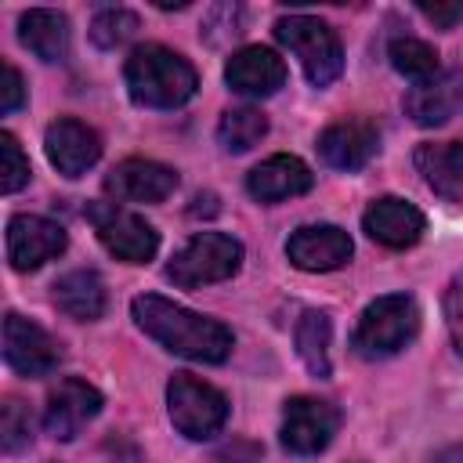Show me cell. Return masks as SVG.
<instances>
[{
	"mask_svg": "<svg viewBox=\"0 0 463 463\" xmlns=\"http://www.w3.org/2000/svg\"><path fill=\"white\" fill-rule=\"evenodd\" d=\"M134 311V322L156 340L163 344L170 354H181L188 362H224L232 354V329L217 318H206L199 311H188L166 297H156V293H141L134 297L130 304Z\"/></svg>",
	"mask_w": 463,
	"mask_h": 463,
	"instance_id": "6da1fadb",
	"label": "cell"
},
{
	"mask_svg": "<svg viewBox=\"0 0 463 463\" xmlns=\"http://www.w3.org/2000/svg\"><path fill=\"white\" fill-rule=\"evenodd\" d=\"M127 90L137 105L145 109H177L184 105L195 87L199 76L192 69V61L163 43H145L134 47L127 58Z\"/></svg>",
	"mask_w": 463,
	"mask_h": 463,
	"instance_id": "7a4b0ae2",
	"label": "cell"
},
{
	"mask_svg": "<svg viewBox=\"0 0 463 463\" xmlns=\"http://www.w3.org/2000/svg\"><path fill=\"white\" fill-rule=\"evenodd\" d=\"M416 333H420V304L409 293H387L362 311L351 333V347L362 358H391L405 344H412Z\"/></svg>",
	"mask_w": 463,
	"mask_h": 463,
	"instance_id": "3957f363",
	"label": "cell"
},
{
	"mask_svg": "<svg viewBox=\"0 0 463 463\" xmlns=\"http://www.w3.org/2000/svg\"><path fill=\"white\" fill-rule=\"evenodd\" d=\"M242 268V242L224 232H199L188 239L166 264V279L174 286L195 289L210 282H224Z\"/></svg>",
	"mask_w": 463,
	"mask_h": 463,
	"instance_id": "277c9868",
	"label": "cell"
},
{
	"mask_svg": "<svg viewBox=\"0 0 463 463\" xmlns=\"http://www.w3.org/2000/svg\"><path fill=\"white\" fill-rule=\"evenodd\" d=\"M275 36H279L282 47H289L297 54L304 76L315 87H329L340 76V69H344V47H340V36L333 33V25H326L322 18H311V14L279 18Z\"/></svg>",
	"mask_w": 463,
	"mask_h": 463,
	"instance_id": "5b68a950",
	"label": "cell"
},
{
	"mask_svg": "<svg viewBox=\"0 0 463 463\" xmlns=\"http://www.w3.org/2000/svg\"><path fill=\"white\" fill-rule=\"evenodd\" d=\"M166 412H170V423L177 427V434H184L192 441H206L224 430L228 398L192 373H174L166 383Z\"/></svg>",
	"mask_w": 463,
	"mask_h": 463,
	"instance_id": "8992f818",
	"label": "cell"
},
{
	"mask_svg": "<svg viewBox=\"0 0 463 463\" xmlns=\"http://www.w3.org/2000/svg\"><path fill=\"white\" fill-rule=\"evenodd\" d=\"M87 221L94 224L101 246H105L112 257L127 260V264H145V260H152L156 250H159L156 228H152L145 217H137L134 210H123V206H116V203H90V206H87Z\"/></svg>",
	"mask_w": 463,
	"mask_h": 463,
	"instance_id": "52a82bcc",
	"label": "cell"
},
{
	"mask_svg": "<svg viewBox=\"0 0 463 463\" xmlns=\"http://www.w3.org/2000/svg\"><path fill=\"white\" fill-rule=\"evenodd\" d=\"M340 430V412L322 398H289L282 409V445L293 456L322 452Z\"/></svg>",
	"mask_w": 463,
	"mask_h": 463,
	"instance_id": "ba28073f",
	"label": "cell"
},
{
	"mask_svg": "<svg viewBox=\"0 0 463 463\" xmlns=\"http://www.w3.org/2000/svg\"><path fill=\"white\" fill-rule=\"evenodd\" d=\"M4 358L22 376H51L61 362V347L43 326L11 311L4 318Z\"/></svg>",
	"mask_w": 463,
	"mask_h": 463,
	"instance_id": "9c48e42d",
	"label": "cell"
},
{
	"mask_svg": "<svg viewBox=\"0 0 463 463\" xmlns=\"http://www.w3.org/2000/svg\"><path fill=\"white\" fill-rule=\"evenodd\" d=\"M65 228L40 213H14L7 221V260L14 271H36L65 250Z\"/></svg>",
	"mask_w": 463,
	"mask_h": 463,
	"instance_id": "30bf717a",
	"label": "cell"
},
{
	"mask_svg": "<svg viewBox=\"0 0 463 463\" xmlns=\"http://www.w3.org/2000/svg\"><path fill=\"white\" fill-rule=\"evenodd\" d=\"M101 412V391L90 387L80 376L61 380L51 394H47V409H43V427L51 438L58 441H72L94 416Z\"/></svg>",
	"mask_w": 463,
	"mask_h": 463,
	"instance_id": "8fae6325",
	"label": "cell"
},
{
	"mask_svg": "<svg viewBox=\"0 0 463 463\" xmlns=\"http://www.w3.org/2000/svg\"><path fill=\"white\" fill-rule=\"evenodd\" d=\"M351 235L336 224H304L286 239V257L300 271H336L351 260Z\"/></svg>",
	"mask_w": 463,
	"mask_h": 463,
	"instance_id": "7c38bea8",
	"label": "cell"
},
{
	"mask_svg": "<svg viewBox=\"0 0 463 463\" xmlns=\"http://www.w3.org/2000/svg\"><path fill=\"white\" fill-rule=\"evenodd\" d=\"M43 148H47L51 166L61 177H80V174H87L101 159V137H98V130H90L80 119H58V123H51L47 127V137H43Z\"/></svg>",
	"mask_w": 463,
	"mask_h": 463,
	"instance_id": "4fadbf2b",
	"label": "cell"
},
{
	"mask_svg": "<svg viewBox=\"0 0 463 463\" xmlns=\"http://www.w3.org/2000/svg\"><path fill=\"white\" fill-rule=\"evenodd\" d=\"M362 228L373 242H380L387 250H409L420 242L427 221L412 203H405L398 195H383V199L369 203V210L362 213Z\"/></svg>",
	"mask_w": 463,
	"mask_h": 463,
	"instance_id": "5bb4252c",
	"label": "cell"
},
{
	"mask_svg": "<svg viewBox=\"0 0 463 463\" xmlns=\"http://www.w3.org/2000/svg\"><path fill=\"white\" fill-rule=\"evenodd\" d=\"M177 174L152 159H123L105 177V192L116 195V203H163L174 195Z\"/></svg>",
	"mask_w": 463,
	"mask_h": 463,
	"instance_id": "9a60e30c",
	"label": "cell"
},
{
	"mask_svg": "<svg viewBox=\"0 0 463 463\" xmlns=\"http://www.w3.org/2000/svg\"><path fill=\"white\" fill-rule=\"evenodd\" d=\"M380 148V134L369 119H340L318 134V156L333 170H362Z\"/></svg>",
	"mask_w": 463,
	"mask_h": 463,
	"instance_id": "2e32d148",
	"label": "cell"
},
{
	"mask_svg": "<svg viewBox=\"0 0 463 463\" xmlns=\"http://www.w3.org/2000/svg\"><path fill=\"white\" fill-rule=\"evenodd\" d=\"M224 83L246 98H271L286 83V61L271 47H242L228 58Z\"/></svg>",
	"mask_w": 463,
	"mask_h": 463,
	"instance_id": "e0dca14e",
	"label": "cell"
},
{
	"mask_svg": "<svg viewBox=\"0 0 463 463\" xmlns=\"http://www.w3.org/2000/svg\"><path fill=\"white\" fill-rule=\"evenodd\" d=\"M456 112H463V69L438 72L434 80L416 83L405 94V116L420 127H441Z\"/></svg>",
	"mask_w": 463,
	"mask_h": 463,
	"instance_id": "ac0fdd59",
	"label": "cell"
},
{
	"mask_svg": "<svg viewBox=\"0 0 463 463\" xmlns=\"http://www.w3.org/2000/svg\"><path fill=\"white\" fill-rule=\"evenodd\" d=\"M315 174L307 170L304 159L297 156H271L264 159L260 166L250 170L246 177V188L257 203H282V199H293V195H304L311 188Z\"/></svg>",
	"mask_w": 463,
	"mask_h": 463,
	"instance_id": "d6986e66",
	"label": "cell"
},
{
	"mask_svg": "<svg viewBox=\"0 0 463 463\" xmlns=\"http://www.w3.org/2000/svg\"><path fill=\"white\" fill-rule=\"evenodd\" d=\"M416 170L441 199H463V141H423L416 148Z\"/></svg>",
	"mask_w": 463,
	"mask_h": 463,
	"instance_id": "ffe728a7",
	"label": "cell"
},
{
	"mask_svg": "<svg viewBox=\"0 0 463 463\" xmlns=\"http://www.w3.org/2000/svg\"><path fill=\"white\" fill-rule=\"evenodd\" d=\"M18 40L40 61H61L69 54V18L51 7H33L18 18Z\"/></svg>",
	"mask_w": 463,
	"mask_h": 463,
	"instance_id": "44dd1931",
	"label": "cell"
},
{
	"mask_svg": "<svg viewBox=\"0 0 463 463\" xmlns=\"http://www.w3.org/2000/svg\"><path fill=\"white\" fill-rule=\"evenodd\" d=\"M54 304L76 322H94L105 315V282L90 268H76L54 282Z\"/></svg>",
	"mask_w": 463,
	"mask_h": 463,
	"instance_id": "7402d4cb",
	"label": "cell"
},
{
	"mask_svg": "<svg viewBox=\"0 0 463 463\" xmlns=\"http://www.w3.org/2000/svg\"><path fill=\"white\" fill-rule=\"evenodd\" d=\"M297 354L304 358V365L326 380L333 373V362H329V340H333V322L326 311H304L300 322H297Z\"/></svg>",
	"mask_w": 463,
	"mask_h": 463,
	"instance_id": "603a6c76",
	"label": "cell"
},
{
	"mask_svg": "<svg viewBox=\"0 0 463 463\" xmlns=\"http://www.w3.org/2000/svg\"><path fill=\"white\" fill-rule=\"evenodd\" d=\"M268 134V116L260 109H228L217 123V141L224 152H250L253 145H260V137Z\"/></svg>",
	"mask_w": 463,
	"mask_h": 463,
	"instance_id": "cb8c5ba5",
	"label": "cell"
},
{
	"mask_svg": "<svg viewBox=\"0 0 463 463\" xmlns=\"http://www.w3.org/2000/svg\"><path fill=\"white\" fill-rule=\"evenodd\" d=\"M387 58L412 83H427V80L438 76V51L430 43L416 40V36H394L387 43Z\"/></svg>",
	"mask_w": 463,
	"mask_h": 463,
	"instance_id": "d4e9b609",
	"label": "cell"
},
{
	"mask_svg": "<svg viewBox=\"0 0 463 463\" xmlns=\"http://www.w3.org/2000/svg\"><path fill=\"white\" fill-rule=\"evenodd\" d=\"M134 33H137V14L127 11V7H105V11H98L94 22H90V40H94L98 47H105V51L123 47Z\"/></svg>",
	"mask_w": 463,
	"mask_h": 463,
	"instance_id": "484cf974",
	"label": "cell"
},
{
	"mask_svg": "<svg viewBox=\"0 0 463 463\" xmlns=\"http://www.w3.org/2000/svg\"><path fill=\"white\" fill-rule=\"evenodd\" d=\"M29 184V159L22 152V145L14 141V134H0V192L11 195L18 188Z\"/></svg>",
	"mask_w": 463,
	"mask_h": 463,
	"instance_id": "4316f807",
	"label": "cell"
},
{
	"mask_svg": "<svg viewBox=\"0 0 463 463\" xmlns=\"http://www.w3.org/2000/svg\"><path fill=\"white\" fill-rule=\"evenodd\" d=\"M29 441H33L29 409L18 398H7L4 402V412H0V445H4V452H22Z\"/></svg>",
	"mask_w": 463,
	"mask_h": 463,
	"instance_id": "83f0119b",
	"label": "cell"
},
{
	"mask_svg": "<svg viewBox=\"0 0 463 463\" xmlns=\"http://www.w3.org/2000/svg\"><path fill=\"white\" fill-rule=\"evenodd\" d=\"M445 322H449V333H452L456 351L463 354V271L445 289Z\"/></svg>",
	"mask_w": 463,
	"mask_h": 463,
	"instance_id": "f1b7e54d",
	"label": "cell"
},
{
	"mask_svg": "<svg viewBox=\"0 0 463 463\" xmlns=\"http://www.w3.org/2000/svg\"><path fill=\"white\" fill-rule=\"evenodd\" d=\"M22 101H25L22 72H18L11 61H4V69H0V112L7 116V112H14Z\"/></svg>",
	"mask_w": 463,
	"mask_h": 463,
	"instance_id": "f546056e",
	"label": "cell"
},
{
	"mask_svg": "<svg viewBox=\"0 0 463 463\" xmlns=\"http://www.w3.org/2000/svg\"><path fill=\"white\" fill-rule=\"evenodd\" d=\"M420 14L430 18L438 29H452V25L463 22V0H456V4H420Z\"/></svg>",
	"mask_w": 463,
	"mask_h": 463,
	"instance_id": "4dcf8cb0",
	"label": "cell"
},
{
	"mask_svg": "<svg viewBox=\"0 0 463 463\" xmlns=\"http://www.w3.org/2000/svg\"><path fill=\"white\" fill-rule=\"evenodd\" d=\"M434 463H463V441H459V445H449V449H441Z\"/></svg>",
	"mask_w": 463,
	"mask_h": 463,
	"instance_id": "1f68e13d",
	"label": "cell"
}]
</instances>
